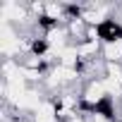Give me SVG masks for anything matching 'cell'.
<instances>
[{
    "instance_id": "1",
    "label": "cell",
    "mask_w": 122,
    "mask_h": 122,
    "mask_svg": "<svg viewBox=\"0 0 122 122\" xmlns=\"http://www.w3.org/2000/svg\"><path fill=\"white\" fill-rule=\"evenodd\" d=\"M101 60L103 62H122V41L103 43L101 46Z\"/></svg>"
}]
</instances>
